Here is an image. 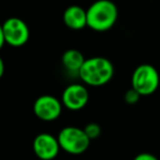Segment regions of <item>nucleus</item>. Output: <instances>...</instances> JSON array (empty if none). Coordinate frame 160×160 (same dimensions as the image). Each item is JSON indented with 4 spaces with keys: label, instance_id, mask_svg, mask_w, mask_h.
<instances>
[{
    "label": "nucleus",
    "instance_id": "obj_1",
    "mask_svg": "<svg viewBox=\"0 0 160 160\" xmlns=\"http://www.w3.org/2000/svg\"><path fill=\"white\" fill-rule=\"evenodd\" d=\"M118 16V7L113 1L97 0L87 10V24L93 31L104 32L115 24Z\"/></svg>",
    "mask_w": 160,
    "mask_h": 160
},
{
    "label": "nucleus",
    "instance_id": "obj_2",
    "mask_svg": "<svg viewBox=\"0 0 160 160\" xmlns=\"http://www.w3.org/2000/svg\"><path fill=\"white\" fill-rule=\"evenodd\" d=\"M83 82L93 87L108 83L114 75L113 64L105 57H91L86 59L78 72Z\"/></svg>",
    "mask_w": 160,
    "mask_h": 160
},
{
    "label": "nucleus",
    "instance_id": "obj_3",
    "mask_svg": "<svg viewBox=\"0 0 160 160\" xmlns=\"http://www.w3.org/2000/svg\"><path fill=\"white\" fill-rule=\"evenodd\" d=\"M30 38L28 24L19 18H9L0 28V46L9 44L10 46L20 47L27 44Z\"/></svg>",
    "mask_w": 160,
    "mask_h": 160
},
{
    "label": "nucleus",
    "instance_id": "obj_4",
    "mask_svg": "<svg viewBox=\"0 0 160 160\" xmlns=\"http://www.w3.org/2000/svg\"><path fill=\"white\" fill-rule=\"evenodd\" d=\"M60 148L70 155H80L88 150L90 146V138L85 129L75 126L64 127L57 136Z\"/></svg>",
    "mask_w": 160,
    "mask_h": 160
},
{
    "label": "nucleus",
    "instance_id": "obj_5",
    "mask_svg": "<svg viewBox=\"0 0 160 160\" xmlns=\"http://www.w3.org/2000/svg\"><path fill=\"white\" fill-rule=\"evenodd\" d=\"M160 78L157 69L149 64L139 65L132 76V87L140 96L152 94L159 87Z\"/></svg>",
    "mask_w": 160,
    "mask_h": 160
},
{
    "label": "nucleus",
    "instance_id": "obj_6",
    "mask_svg": "<svg viewBox=\"0 0 160 160\" xmlns=\"http://www.w3.org/2000/svg\"><path fill=\"white\" fill-rule=\"evenodd\" d=\"M33 111L36 118L42 121H55L62 113V103L57 98L49 94L38 97L33 105Z\"/></svg>",
    "mask_w": 160,
    "mask_h": 160
},
{
    "label": "nucleus",
    "instance_id": "obj_7",
    "mask_svg": "<svg viewBox=\"0 0 160 160\" xmlns=\"http://www.w3.org/2000/svg\"><path fill=\"white\" fill-rule=\"evenodd\" d=\"M58 138L48 133H41L33 140L34 153L41 160H53L59 152Z\"/></svg>",
    "mask_w": 160,
    "mask_h": 160
},
{
    "label": "nucleus",
    "instance_id": "obj_8",
    "mask_svg": "<svg viewBox=\"0 0 160 160\" xmlns=\"http://www.w3.org/2000/svg\"><path fill=\"white\" fill-rule=\"evenodd\" d=\"M62 101L64 107L71 111H78L87 105L89 101V92L87 88L79 83H72L66 87L62 92Z\"/></svg>",
    "mask_w": 160,
    "mask_h": 160
},
{
    "label": "nucleus",
    "instance_id": "obj_9",
    "mask_svg": "<svg viewBox=\"0 0 160 160\" xmlns=\"http://www.w3.org/2000/svg\"><path fill=\"white\" fill-rule=\"evenodd\" d=\"M64 22L71 30H82L88 27L87 10L79 6H70L64 12Z\"/></svg>",
    "mask_w": 160,
    "mask_h": 160
},
{
    "label": "nucleus",
    "instance_id": "obj_10",
    "mask_svg": "<svg viewBox=\"0 0 160 160\" xmlns=\"http://www.w3.org/2000/svg\"><path fill=\"white\" fill-rule=\"evenodd\" d=\"M85 62L86 59L82 54H81V52H79L78 49L75 48L67 49L62 54V65L70 72H79V70L81 69L82 65L85 64Z\"/></svg>",
    "mask_w": 160,
    "mask_h": 160
},
{
    "label": "nucleus",
    "instance_id": "obj_11",
    "mask_svg": "<svg viewBox=\"0 0 160 160\" xmlns=\"http://www.w3.org/2000/svg\"><path fill=\"white\" fill-rule=\"evenodd\" d=\"M83 129L90 139H96L101 135V127L97 123H89L86 125Z\"/></svg>",
    "mask_w": 160,
    "mask_h": 160
},
{
    "label": "nucleus",
    "instance_id": "obj_12",
    "mask_svg": "<svg viewBox=\"0 0 160 160\" xmlns=\"http://www.w3.org/2000/svg\"><path fill=\"white\" fill-rule=\"evenodd\" d=\"M139 98H140L139 92L136 91L134 88H132L128 91H126L125 97H124L125 101H126V103H128V104H135V103L139 100Z\"/></svg>",
    "mask_w": 160,
    "mask_h": 160
},
{
    "label": "nucleus",
    "instance_id": "obj_13",
    "mask_svg": "<svg viewBox=\"0 0 160 160\" xmlns=\"http://www.w3.org/2000/svg\"><path fill=\"white\" fill-rule=\"evenodd\" d=\"M134 160H158V158L149 152H142L136 156Z\"/></svg>",
    "mask_w": 160,
    "mask_h": 160
},
{
    "label": "nucleus",
    "instance_id": "obj_14",
    "mask_svg": "<svg viewBox=\"0 0 160 160\" xmlns=\"http://www.w3.org/2000/svg\"><path fill=\"white\" fill-rule=\"evenodd\" d=\"M3 72H5V65L2 60H0V77H2Z\"/></svg>",
    "mask_w": 160,
    "mask_h": 160
}]
</instances>
